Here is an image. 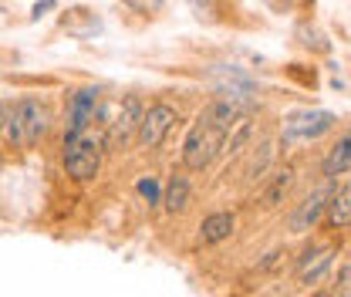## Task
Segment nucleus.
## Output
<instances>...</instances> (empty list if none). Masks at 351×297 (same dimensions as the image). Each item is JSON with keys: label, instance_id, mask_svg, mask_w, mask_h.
Wrapping results in <instances>:
<instances>
[{"label": "nucleus", "instance_id": "0eeeda50", "mask_svg": "<svg viewBox=\"0 0 351 297\" xmlns=\"http://www.w3.org/2000/svg\"><path fill=\"white\" fill-rule=\"evenodd\" d=\"M95 108H98V88H82L75 98H71V112H68V132H64V142L78 139L88 128V122L95 119Z\"/></svg>", "mask_w": 351, "mask_h": 297}, {"label": "nucleus", "instance_id": "20e7f679", "mask_svg": "<svg viewBox=\"0 0 351 297\" xmlns=\"http://www.w3.org/2000/svg\"><path fill=\"white\" fill-rule=\"evenodd\" d=\"M142 112H145V105H142L138 95H129V98L119 105V115H115V122L108 126V135H105V145H108L112 152H122L132 139H135L138 122H142Z\"/></svg>", "mask_w": 351, "mask_h": 297}, {"label": "nucleus", "instance_id": "6ab92c4d", "mask_svg": "<svg viewBox=\"0 0 351 297\" xmlns=\"http://www.w3.org/2000/svg\"><path fill=\"white\" fill-rule=\"evenodd\" d=\"M193 3H196V10H199V14H206V17H213V14H217V0H193Z\"/></svg>", "mask_w": 351, "mask_h": 297}, {"label": "nucleus", "instance_id": "39448f33", "mask_svg": "<svg viewBox=\"0 0 351 297\" xmlns=\"http://www.w3.org/2000/svg\"><path fill=\"white\" fill-rule=\"evenodd\" d=\"M173 122H176V108H173V105H166V102L149 105V108L142 112L138 132H135L138 145H145V149H159V145L166 142V135H169Z\"/></svg>", "mask_w": 351, "mask_h": 297}, {"label": "nucleus", "instance_id": "4468645a", "mask_svg": "<svg viewBox=\"0 0 351 297\" xmlns=\"http://www.w3.org/2000/svg\"><path fill=\"white\" fill-rule=\"evenodd\" d=\"M291 182H294V169H291V166H284V169L270 179V186L263 189V206H277V203L287 196Z\"/></svg>", "mask_w": 351, "mask_h": 297}, {"label": "nucleus", "instance_id": "aec40b11", "mask_svg": "<svg viewBox=\"0 0 351 297\" xmlns=\"http://www.w3.org/2000/svg\"><path fill=\"white\" fill-rule=\"evenodd\" d=\"M0 128H3V105H0Z\"/></svg>", "mask_w": 351, "mask_h": 297}, {"label": "nucleus", "instance_id": "6e6552de", "mask_svg": "<svg viewBox=\"0 0 351 297\" xmlns=\"http://www.w3.org/2000/svg\"><path fill=\"white\" fill-rule=\"evenodd\" d=\"M328 200H331V189H317V193H311L304 203L291 213V230H294V233L314 230V223L321 219V213H324V206H328Z\"/></svg>", "mask_w": 351, "mask_h": 297}, {"label": "nucleus", "instance_id": "ddd939ff", "mask_svg": "<svg viewBox=\"0 0 351 297\" xmlns=\"http://www.w3.org/2000/svg\"><path fill=\"white\" fill-rule=\"evenodd\" d=\"M166 210L169 213H182L189 206V179L186 176H173L169 179V186H166Z\"/></svg>", "mask_w": 351, "mask_h": 297}, {"label": "nucleus", "instance_id": "f3484780", "mask_svg": "<svg viewBox=\"0 0 351 297\" xmlns=\"http://www.w3.org/2000/svg\"><path fill=\"white\" fill-rule=\"evenodd\" d=\"M338 294L351 297V263H345V267L338 270Z\"/></svg>", "mask_w": 351, "mask_h": 297}, {"label": "nucleus", "instance_id": "7ed1b4c3", "mask_svg": "<svg viewBox=\"0 0 351 297\" xmlns=\"http://www.w3.org/2000/svg\"><path fill=\"white\" fill-rule=\"evenodd\" d=\"M101 145L105 142L98 135H88V132H82L71 142H64V169H68V176L78 179V182H91L101 169Z\"/></svg>", "mask_w": 351, "mask_h": 297}, {"label": "nucleus", "instance_id": "2eb2a0df", "mask_svg": "<svg viewBox=\"0 0 351 297\" xmlns=\"http://www.w3.org/2000/svg\"><path fill=\"white\" fill-rule=\"evenodd\" d=\"M270 159H274V145L267 142V145H261V156H257V159L250 163V169H247V176H250V179H261L263 169L270 166Z\"/></svg>", "mask_w": 351, "mask_h": 297}, {"label": "nucleus", "instance_id": "f8f14e48", "mask_svg": "<svg viewBox=\"0 0 351 297\" xmlns=\"http://www.w3.org/2000/svg\"><path fill=\"white\" fill-rule=\"evenodd\" d=\"M328 226H335V230H345L351 226V186L348 189H338V193H331V200H328Z\"/></svg>", "mask_w": 351, "mask_h": 297}, {"label": "nucleus", "instance_id": "9d476101", "mask_svg": "<svg viewBox=\"0 0 351 297\" xmlns=\"http://www.w3.org/2000/svg\"><path fill=\"white\" fill-rule=\"evenodd\" d=\"M321 169H324L328 179H338V176L351 172V128H345V132L338 135V142L328 149V156H324Z\"/></svg>", "mask_w": 351, "mask_h": 297}, {"label": "nucleus", "instance_id": "1a4fd4ad", "mask_svg": "<svg viewBox=\"0 0 351 297\" xmlns=\"http://www.w3.org/2000/svg\"><path fill=\"white\" fill-rule=\"evenodd\" d=\"M331 257H335V250H331V247L304 250V254H301V260H298V281H301V284H317V281L328 274Z\"/></svg>", "mask_w": 351, "mask_h": 297}, {"label": "nucleus", "instance_id": "dca6fc26", "mask_svg": "<svg viewBox=\"0 0 351 297\" xmlns=\"http://www.w3.org/2000/svg\"><path fill=\"white\" fill-rule=\"evenodd\" d=\"M122 3H129L132 10H138V14H156L166 0H122Z\"/></svg>", "mask_w": 351, "mask_h": 297}, {"label": "nucleus", "instance_id": "9b49d317", "mask_svg": "<svg viewBox=\"0 0 351 297\" xmlns=\"http://www.w3.org/2000/svg\"><path fill=\"white\" fill-rule=\"evenodd\" d=\"M233 226H237L233 213H213V216L203 219V226H199V240H203V243H223V240L233 233Z\"/></svg>", "mask_w": 351, "mask_h": 297}, {"label": "nucleus", "instance_id": "a211bd4d", "mask_svg": "<svg viewBox=\"0 0 351 297\" xmlns=\"http://www.w3.org/2000/svg\"><path fill=\"white\" fill-rule=\"evenodd\" d=\"M138 193H142L149 203H159V186H156L152 179H142V182H138Z\"/></svg>", "mask_w": 351, "mask_h": 297}, {"label": "nucleus", "instance_id": "423d86ee", "mask_svg": "<svg viewBox=\"0 0 351 297\" xmlns=\"http://www.w3.org/2000/svg\"><path fill=\"white\" fill-rule=\"evenodd\" d=\"M338 126V119L331 115V112H298V115H291L287 119V126H284V139H301V142H311V139H321V135H328L331 128Z\"/></svg>", "mask_w": 351, "mask_h": 297}, {"label": "nucleus", "instance_id": "f257e3e1", "mask_svg": "<svg viewBox=\"0 0 351 297\" xmlns=\"http://www.w3.org/2000/svg\"><path fill=\"white\" fill-rule=\"evenodd\" d=\"M3 126H7V139L14 149H34L51 128V108L38 98H21Z\"/></svg>", "mask_w": 351, "mask_h": 297}, {"label": "nucleus", "instance_id": "412c9836", "mask_svg": "<svg viewBox=\"0 0 351 297\" xmlns=\"http://www.w3.org/2000/svg\"><path fill=\"white\" fill-rule=\"evenodd\" d=\"M317 297H331V294H317Z\"/></svg>", "mask_w": 351, "mask_h": 297}, {"label": "nucleus", "instance_id": "f03ea898", "mask_svg": "<svg viewBox=\"0 0 351 297\" xmlns=\"http://www.w3.org/2000/svg\"><path fill=\"white\" fill-rule=\"evenodd\" d=\"M223 142H226V132L199 115V122L189 128L186 145H182V163H186V169L203 172L219 152H223Z\"/></svg>", "mask_w": 351, "mask_h": 297}]
</instances>
